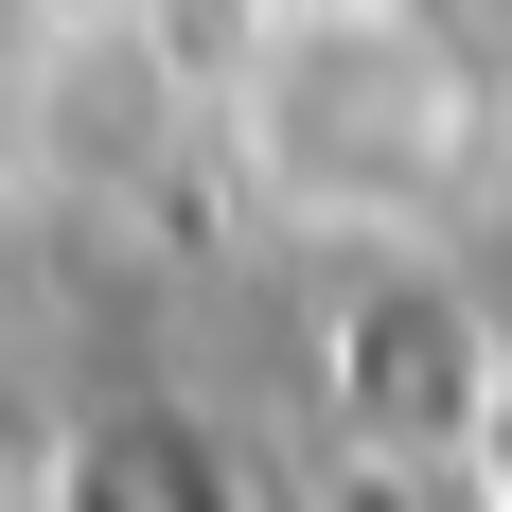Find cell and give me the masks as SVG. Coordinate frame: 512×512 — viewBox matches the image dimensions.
<instances>
[{"mask_svg":"<svg viewBox=\"0 0 512 512\" xmlns=\"http://www.w3.org/2000/svg\"><path fill=\"white\" fill-rule=\"evenodd\" d=\"M53 512H248V460L195 407H106V424H71Z\"/></svg>","mask_w":512,"mask_h":512,"instance_id":"6da1fadb","label":"cell"}]
</instances>
